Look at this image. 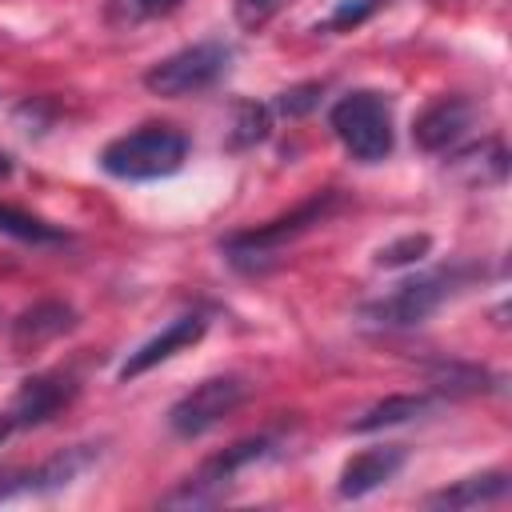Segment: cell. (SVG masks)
<instances>
[{"label":"cell","instance_id":"1","mask_svg":"<svg viewBox=\"0 0 512 512\" xmlns=\"http://www.w3.org/2000/svg\"><path fill=\"white\" fill-rule=\"evenodd\" d=\"M476 280V268L468 264H452V268H436V272H420L400 280L392 292L368 300L360 308V316L376 328H416L424 324L432 312H440L456 292H464Z\"/></svg>","mask_w":512,"mask_h":512},{"label":"cell","instance_id":"2","mask_svg":"<svg viewBox=\"0 0 512 512\" xmlns=\"http://www.w3.org/2000/svg\"><path fill=\"white\" fill-rule=\"evenodd\" d=\"M336 204H340L336 188H324L312 200H304L300 208H292V212H284V216H276L268 224H256L248 232H232L228 240H220V252L240 272H264L296 236H304L308 228H316L320 220H328V212Z\"/></svg>","mask_w":512,"mask_h":512},{"label":"cell","instance_id":"3","mask_svg":"<svg viewBox=\"0 0 512 512\" xmlns=\"http://www.w3.org/2000/svg\"><path fill=\"white\" fill-rule=\"evenodd\" d=\"M188 160V136L168 124H144L104 144L100 168L116 180H160Z\"/></svg>","mask_w":512,"mask_h":512},{"label":"cell","instance_id":"4","mask_svg":"<svg viewBox=\"0 0 512 512\" xmlns=\"http://www.w3.org/2000/svg\"><path fill=\"white\" fill-rule=\"evenodd\" d=\"M332 136L344 144V152L360 164H380L392 152V104L384 92L372 88H356L348 96H340L328 112Z\"/></svg>","mask_w":512,"mask_h":512},{"label":"cell","instance_id":"5","mask_svg":"<svg viewBox=\"0 0 512 512\" xmlns=\"http://www.w3.org/2000/svg\"><path fill=\"white\" fill-rule=\"evenodd\" d=\"M276 448V436L272 432H260V436H248V440H236L228 444L224 452L208 456L192 476H184L168 496H160L164 508H208V504H220L228 496V488L236 484V476L248 468V464H260L264 456H272Z\"/></svg>","mask_w":512,"mask_h":512},{"label":"cell","instance_id":"6","mask_svg":"<svg viewBox=\"0 0 512 512\" xmlns=\"http://www.w3.org/2000/svg\"><path fill=\"white\" fill-rule=\"evenodd\" d=\"M228 64H232V48L224 40H200V44H188V48L156 60L144 72V88L164 100L196 96V92L212 88L228 72Z\"/></svg>","mask_w":512,"mask_h":512},{"label":"cell","instance_id":"7","mask_svg":"<svg viewBox=\"0 0 512 512\" xmlns=\"http://www.w3.org/2000/svg\"><path fill=\"white\" fill-rule=\"evenodd\" d=\"M80 392V380L72 372H36V376H24L16 384V392L8 396V404L0 408V444L28 432V428H40L48 424L56 412H64Z\"/></svg>","mask_w":512,"mask_h":512},{"label":"cell","instance_id":"8","mask_svg":"<svg viewBox=\"0 0 512 512\" xmlns=\"http://www.w3.org/2000/svg\"><path fill=\"white\" fill-rule=\"evenodd\" d=\"M244 396H248V380L244 376H232V372L228 376H208L168 408V428L176 436H184V440L204 436L224 416H232L244 404Z\"/></svg>","mask_w":512,"mask_h":512},{"label":"cell","instance_id":"9","mask_svg":"<svg viewBox=\"0 0 512 512\" xmlns=\"http://www.w3.org/2000/svg\"><path fill=\"white\" fill-rule=\"evenodd\" d=\"M472 124H476V104H472L468 96L452 92V96L432 100V104L416 116L412 140H416L420 152H448V148H456V144L468 136Z\"/></svg>","mask_w":512,"mask_h":512},{"label":"cell","instance_id":"10","mask_svg":"<svg viewBox=\"0 0 512 512\" xmlns=\"http://www.w3.org/2000/svg\"><path fill=\"white\" fill-rule=\"evenodd\" d=\"M204 332H208V316H204V312H184V316L168 320L152 340H144L140 348L128 352V360L120 364V380H136V376L152 372L156 364H164V360H172L176 352L192 348Z\"/></svg>","mask_w":512,"mask_h":512},{"label":"cell","instance_id":"11","mask_svg":"<svg viewBox=\"0 0 512 512\" xmlns=\"http://www.w3.org/2000/svg\"><path fill=\"white\" fill-rule=\"evenodd\" d=\"M404 460H408V452H404L400 444H376V448H364V452H356V456L344 460L340 480H336V492H340L344 500H360V496L384 488V484L404 468Z\"/></svg>","mask_w":512,"mask_h":512},{"label":"cell","instance_id":"12","mask_svg":"<svg viewBox=\"0 0 512 512\" xmlns=\"http://www.w3.org/2000/svg\"><path fill=\"white\" fill-rule=\"evenodd\" d=\"M76 328V308L64 300H36L32 308H24L12 320V348L16 352H36L44 344H52L56 336Z\"/></svg>","mask_w":512,"mask_h":512},{"label":"cell","instance_id":"13","mask_svg":"<svg viewBox=\"0 0 512 512\" xmlns=\"http://www.w3.org/2000/svg\"><path fill=\"white\" fill-rule=\"evenodd\" d=\"M512 488L508 472L504 468H492V472H476V476H464L440 492H428L424 504L428 508H480V504H492V500H504Z\"/></svg>","mask_w":512,"mask_h":512},{"label":"cell","instance_id":"14","mask_svg":"<svg viewBox=\"0 0 512 512\" xmlns=\"http://www.w3.org/2000/svg\"><path fill=\"white\" fill-rule=\"evenodd\" d=\"M436 404H440L436 392H396V396H384V400H376L372 408H364L348 428H352V432L396 428V424H408V420H416V416H428Z\"/></svg>","mask_w":512,"mask_h":512},{"label":"cell","instance_id":"15","mask_svg":"<svg viewBox=\"0 0 512 512\" xmlns=\"http://www.w3.org/2000/svg\"><path fill=\"white\" fill-rule=\"evenodd\" d=\"M0 236H12V240H24V244H60L64 232L24 208H12V204H0Z\"/></svg>","mask_w":512,"mask_h":512},{"label":"cell","instance_id":"16","mask_svg":"<svg viewBox=\"0 0 512 512\" xmlns=\"http://www.w3.org/2000/svg\"><path fill=\"white\" fill-rule=\"evenodd\" d=\"M268 124H272V116H268V108H264V104H236L232 144H236V148H244V144L264 140V136H268Z\"/></svg>","mask_w":512,"mask_h":512},{"label":"cell","instance_id":"17","mask_svg":"<svg viewBox=\"0 0 512 512\" xmlns=\"http://www.w3.org/2000/svg\"><path fill=\"white\" fill-rule=\"evenodd\" d=\"M428 248H432V236H400V240H392V244H384L380 252H376V264L380 268H400V264H416L420 256H428Z\"/></svg>","mask_w":512,"mask_h":512},{"label":"cell","instance_id":"18","mask_svg":"<svg viewBox=\"0 0 512 512\" xmlns=\"http://www.w3.org/2000/svg\"><path fill=\"white\" fill-rule=\"evenodd\" d=\"M176 4L180 0H108V20L128 28V24H144V20L160 16V12H168Z\"/></svg>","mask_w":512,"mask_h":512},{"label":"cell","instance_id":"19","mask_svg":"<svg viewBox=\"0 0 512 512\" xmlns=\"http://www.w3.org/2000/svg\"><path fill=\"white\" fill-rule=\"evenodd\" d=\"M292 0H232V12H236V24L248 28V32H260L264 24H272Z\"/></svg>","mask_w":512,"mask_h":512},{"label":"cell","instance_id":"20","mask_svg":"<svg viewBox=\"0 0 512 512\" xmlns=\"http://www.w3.org/2000/svg\"><path fill=\"white\" fill-rule=\"evenodd\" d=\"M320 92H324L320 84H296V88L276 96V112L280 116H304V112H312L320 104Z\"/></svg>","mask_w":512,"mask_h":512},{"label":"cell","instance_id":"21","mask_svg":"<svg viewBox=\"0 0 512 512\" xmlns=\"http://www.w3.org/2000/svg\"><path fill=\"white\" fill-rule=\"evenodd\" d=\"M376 8H380V0H344V4H336V12L328 16V28H352V24L368 20Z\"/></svg>","mask_w":512,"mask_h":512},{"label":"cell","instance_id":"22","mask_svg":"<svg viewBox=\"0 0 512 512\" xmlns=\"http://www.w3.org/2000/svg\"><path fill=\"white\" fill-rule=\"evenodd\" d=\"M24 492H32V468H4L0 464V504L12 496H24Z\"/></svg>","mask_w":512,"mask_h":512},{"label":"cell","instance_id":"23","mask_svg":"<svg viewBox=\"0 0 512 512\" xmlns=\"http://www.w3.org/2000/svg\"><path fill=\"white\" fill-rule=\"evenodd\" d=\"M8 172H12V164H8V156L0 152V176H8Z\"/></svg>","mask_w":512,"mask_h":512}]
</instances>
